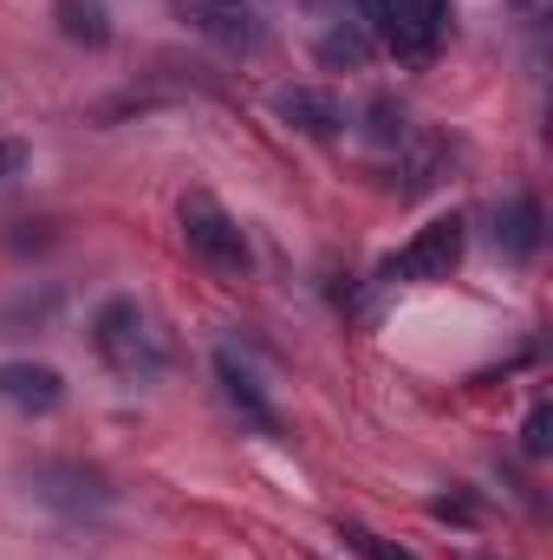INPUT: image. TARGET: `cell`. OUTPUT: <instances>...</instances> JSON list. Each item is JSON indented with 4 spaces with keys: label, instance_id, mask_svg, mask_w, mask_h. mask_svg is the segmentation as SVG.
I'll use <instances>...</instances> for the list:
<instances>
[{
    "label": "cell",
    "instance_id": "obj_5",
    "mask_svg": "<svg viewBox=\"0 0 553 560\" xmlns=\"http://www.w3.org/2000/svg\"><path fill=\"white\" fill-rule=\"evenodd\" d=\"M176 20L228 52H255L261 46V13L248 0H176Z\"/></svg>",
    "mask_w": 553,
    "mask_h": 560
},
{
    "label": "cell",
    "instance_id": "obj_7",
    "mask_svg": "<svg viewBox=\"0 0 553 560\" xmlns=\"http://www.w3.org/2000/svg\"><path fill=\"white\" fill-rule=\"evenodd\" d=\"M274 112L293 131H306V138H332L345 125V105L332 92H319V85H286V92H274Z\"/></svg>",
    "mask_w": 553,
    "mask_h": 560
},
{
    "label": "cell",
    "instance_id": "obj_3",
    "mask_svg": "<svg viewBox=\"0 0 553 560\" xmlns=\"http://www.w3.org/2000/svg\"><path fill=\"white\" fill-rule=\"evenodd\" d=\"M20 482H26L33 502L59 509V515H72V522H98V515L111 509L105 469H92V463H79V456H39V463L20 469Z\"/></svg>",
    "mask_w": 553,
    "mask_h": 560
},
{
    "label": "cell",
    "instance_id": "obj_8",
    "mask_svg": "<svg viewBox=\"0 0 553 560\" xmlns=\"http://www.w3.org/2000/svg\"><path fill=\"white\" fill-rule=\"evenodd\" d=\"M215 378H222V398H228V405H235L242 418L255 423V430H268V436H274V430H280L274 405L261 398V385H255V372H248V365H242L235 352H222V359H215Z\"/></svg>",
    "mask_w": 553,
    "mask_h": 560
},
{
    "label": "cell",
    "instance_id": "obj_6",
    "mask_svg": "<svg viewBox=\"0 0 553 560\" xmlns=\"http://www.w3.org/2000/svg\"><path fill=\"white\" fill-rule=\"evenodd\" d=\"M0 405L46 418V411L66 405V378H59L52 365H39V359H7V365H0Z\"/></svg>",
    "mask_w": 553,
    "mask_h": 560
},
{
    "label": "cell",
    "instance_id": "obj_13",
    "mask_svg": "<svg viewBox=\"0 0 553 560\" xmlns=\"http://www.w3.org/2000/svg\"><path fill=\"white\" fill-rule=\"evenodd\" d=\"M521 443H528V456H541V450H548V405H534V411H528V430H521Z\"/></svg>",
    "mask_w": 553,
    "mask_h": 560
},
{
    "label": "cell",
    "instance_id": "obj_10",
    "mask_svg": "<svg viewBox=\"0 0 553 560\" xmlns=\"http://www.w3.org/2000/svg\"><path fill=\"white\" fill-rule=\"evenodd\" d=\"M52 20H59V33L79 39V46H105V39H111V20H105L98 0H52Z\"/></svg>",
    "mask_w": 553,
    "mask_h": 560
},
{
    "label": "cell",
    "instance_id": "obj_9",
    "mask_svg": "<svg viewBox=\"0 0 553 560\" xmlns=\"http://www.w3.org/2000/svg\"><path fill=\"white\" fill-rule=\"evenodd\" d=\"M495 242L528 261V255L541 248V202H534V196H508V202L495 209Z\"/></svg>",
    "mask_w": 553,
    "mask_h": 560
},
{
    "label": "cell",
    "instance_id": "obj_15",
    "mask_svg": "<svg viewBox=\"0 0 553 560\" xmlns=\"http://www.w3.org/2000/svg\"><path fill=\"white\" fill-rule=\"evenodd\" d=\"M20 163H26V143H7V138H0V183H7V176H20Z\"/></svg>",
    "mask_w": 553,
    "mask_h": 560
},
{
    "label": "cell",
    "instance_id": "obj_2",
    "mask_svg": "<svg viewBox=\"0 0 553 560\" xmlns=\"http://www.w3.org/2000/svg\"><path fill=\"white\" fill-rule=\"evenodd\" d=\"M176 222H183V242H189V255L209 268V275L222 280H242L255 268V255H248V235H242V222L209 196V189H189L183 196V209H176Z\"/></svg>",
    "mask_w": 553,
    "mask_h": 560
},
{
    "label": "cell",
    "instance_id": "obj_4",
    "mask_svg": "<svg viewBox=\"0 0 553 560\" xmlns=\"http://www.w3.org/2000/svg\"><path fill=\"white\" fill-rule=\"evenodd\" d=\"M462 261V215H436L430 229H416L411 248L385 261V280H449Z\"/></svg>",
    "mask_w": 553,
    "mask_h": 560
},
{
    "label": "cell",
    "instance_id": "obj_14",
    "mask_svg": "<svg viewBox=\"0 0 553 560\" xmlns=\"http://www.w3.org/2000/svg\"><path fill=\"white\" fill-rule=\"evenodd\" d=\"M391 7H398V0H358V13H365V33H378V39H385V26H391Z\"/></svg>",
    "mask_w": 553,
    "mask_h": 560
},
{
    "label": "cell",
    "instance_id": "obj_1",
    "mask_svg": "<svg viewBox=\"0 0 553 560\" xmlns=\"http://www.w3.org/2000/svg\"><path fill=\"white\" fill-rule=\"evenodd\" d=\"M92 346H98V359H105L118 378H131V385L163 378V339L150 332V319L138 313V300H105V306L92 313Z\"/></svg>",
    "mask_w": 553,
    "mask_h": 560
},
{
    "label": "cell",
    "instance_id": "obj_12",
    "mask_svg": "<svg viewBox=\"0 0 553 560\" xmlns=\"http://www.w3.org/2000/svg\"><path fill=\"white\" fill-rule=\"evenodd\" d=\"M339 541H345L352 555H365V560H411L404 548H391L385 535H372V528H358V522H345V528H339Z\"/></svg>",
    "mask_w": 553,
    "mask_h": 560
},
{
    "label": "cell",
    "instance_id": "obj_11",
    "mask_svg": "<svg viewBox=\"0 0 553 560\" xmlns=\"http://www.w3.org/2000/svg\"><path fill=\"white\" fill-rule=\"evenodd\" d=\"M365 52H372V39H365L358 26H332V33L319 39V59H326V66H365Z\"/></svg>",
    "mask_w": 553,
    "mask_h": 560
}]
</instances>
